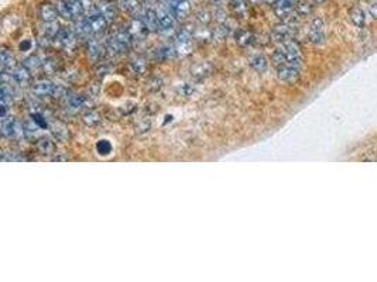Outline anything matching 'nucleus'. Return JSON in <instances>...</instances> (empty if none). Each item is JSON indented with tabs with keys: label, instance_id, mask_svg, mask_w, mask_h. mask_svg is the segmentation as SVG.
Returning <instances> with one entry per match:
<instances>
[{
	"label": "nucleus",
	"instance_id": "9",
	"mask_svg": "<svg viewBox=\"0 0 377 282\" xmlns=\"http://www.w3.org/2000/svg\"><path fill=\"white\" fill-rule=\"evenodd\" d=\"M57 7L55 6H51V4H43L41 7H40V17L47 23V22H55V19H57Z\"/></svg>",
	"mask_w": 377,
	"mask_h": 282
},
{
	"label": "nucleus",
	"instance_id": "3",
	"mask_svg": "<svg viewBox=\"0 0 377 282\" xmlns=\"http://www.w3.org/2000/svg\"><path fill=\"white\" fill-rule=\"evenodd\" d=\"M1 133L4 137H17L23 135V127L19 122H16L13 117L7 119L6 116H1Z\"/></svg>",
	"mask_w": 377,
	"mask_h": 282
},
{
	"label": "nucleus",
	"instance_id": "10",
	"mask_svg": "<svg viewBox=\"0 0 377 282\" xmlns=\"http://www.w3.org/2000/svg\"><path fill=\"white\" fill-rule=\"evenodd\" d=\"M294 10V1L292 0H279L276 3V13L280 17H285Z\"/></svg>",
	"mask_w": 377,
	"mask_h": 282
},
{
	"label": "nucleus",
	"instance_id": "1",
	"mask_svg": "<svg viewBox=\"0 0 377 282\" xmlns=\"http://www.w3.org/2000/svg\"><path fill=\"white\" fill-rule=\"evenodd\" d=\"M55 7L58 14L67 20L82 19L92 9L91 0H57Z\"/></svg>",
	"mask_w": 377,
	"mask_h": 282
},
{
	"label": "nucleus",
	"instance_id": "6",
	"mask_svg": "<svg viewBox=\"0 0 377 282\" xmlns=\"http://www.w3.org/2000/svg\"><path fill=\"white\" fill-rule=\"evenodd\" d=\"M277 74H279L281 82L294 84L300 76V68L291 66V65H283L280 68H277Z\"/></svg>",
	"mask_w": 377,
	"mask_h": 282
},
{
	"label": "nucleus",
	"instance_id": "13",
	"mask_svg": "<svg viewBox=\"0 0 377 282\" xmlns=\"http://www.w3.org/2000/svg\"><path fill=\"white\" fill-rule=\"evenodd\" d=\"M33 90L40 96H46V95H52L55 92V86L49 82H40L33 87Z\"/></svg>",
	"mask_w": 377,
	"mask_h": 282
},
{
	"label": "nucleus",
	"instance_id": "12",
	"mask_svg": "<svg viewBox=\"0 0 377 282\" xmlns=\"http://www.w3.org/2000/svg\"><path fill=\"white\" fill-rule=\"evenodd\" d=\"M351 20L354 25L357 27H365L366 25V13L359 9V7H354L351 10Z\"/></svg>",
	"mask_w": 377,
	"mask_h": 282
},
{
	"label": "nucleus",
	"instance_id": "8",
	"mask_svg": "<svg viewBox=\"0 0 377 282\" xmlns=\"http://www.w3.org/2000/svg\"><path fill=\"white\" fill-rule=\"evenodd\" d=\"M144 25H146V28L148 31H154V30H157L158 27V20H157V14L154 10H151V9H148V10H144L143 14H141V19H140Z\"/></svg>",
	"mask_w": 377,
	"mask_h": 282
},
{
	"label": "nucleus",
	"instance_id": "17",
	"mask_svg": "<svg viewBox=\"0 0 377 282\" xmlns=\"http://www.w3.org/2000/svg\"><path fill=\"white\" fill-rule=\"evenodd\" d=\"M97 151H99V154H102V155H108L110 151H112V146H110L109 141H106V140H100L99 143H97Z\"/></svg>",
	"mask_w": 377,
	"mask_h": 282
},
{
	"label": "nucleus",
	"instance_id": "5",
	"mask_svg": "<svg viewBox=\"0 0 377 282\" xmlns=\"http://www.w3.org/2000/svg\"><path fill=\"white\" fill-rule=\"evenodd\" d=\"M130 43H132V36L130 33H118L115 37L112 38L110 41V48L115 49L116 52H123L126 49L130 47Z\"/></svg>",
	"mask_w": 377,
	"mask_h": 282
},
{
	"label": "nucleus",
	"instance_id": "7",
	"mask_svg": "<svg viewBox=\"0 0 377 282\" xmlns=\"http://www.w3.org/2000/svg\"><path fill=\"white\" fill-rule=\"evenodd\" d=\"M309 38L314 44H322L325 40V27H324V22L321 19H315L311 24L309 28Z\"/></svg>",
	"mask_w": 377,
	"mask_h": 282
},
{
	"label": "nucleus",
	"instance_id": "15",
	"mask_svg": "<svg viewBox=\"0 0 377 282\" xmlns=\"http://www.w3.org/2000/svg\"><path fill=\"white\" fill-rule=\"evenodd\" d=\"M13 78H14V81L19 84V85H25L27 82H28V79H30V74H28V71L25 69V68H17L16 71H14V74H13Z\"/></svg>",
	"mask_w": 377,
	"mask_h": 282
},
{
	"label": "nucleus",
	"instance_id": "14",
	"mask_svg": "<svg viewBox=\"0 0 377 282\" xmlns=\"http://www.w3.org/2000/svg\"><path fill=\"white\" fill-rule=\"evenodd\" d=\"M97 9H99V12L102 13L105 17H106V20L108 22H112L113 19H115V7H113V4H110V3H106V1H103V3H100L99 6H96Z\"/></svg>",
	"mask_w": 377,
	"mask_h": 282
},
{
	"label": "nucleus",
	"instance_id": "16",
	"mask_svg": "<svg viewBox=\"0 0 377 282\" xmlns=\"http://www.w3.org/2000/svg\"><path fill=\"white\" fill-rule=\"evenodd\" d=\"M13 62H14V58H13L12 54L7 49L3 48V51H1V66H3V71H6L7 68H12Z\"/></svg>",
	"mask_w": 377,
	"mask_h": 282
},
{
	"label": "nucleus",
	"instance_id": "22",
	"mask_svg": "<svg viewBox=\"0 0 377 282\" xmlns=\"http://www.w3.org/2000/svg\"><path fill=\"white\" fill-rule=\"evenodd\" d=\"M263 1H264V3H267V4H276L279 0H263Z\"/></svg>",
	"mask_w": 377,
	"mask_h": 282
},
{
	"label": "nucleus",
	"instance_id": "20",
	"mask_svg": "<svg viewBox=\"0 0 377 282\" xmlns=\"http://www.w3.org/2000/svg\"><path fill=\"white\" fill-rule=\"evenodd\" d=\"M369 13H370V16H372L373 19H376L377 20V0L370 3V6H369Z\"/></svg>",
	"mask_w": 377,
	"mask_h": 282
},
{
	"label": "nucleus",
	"instance_id": "18",
	"mask_svg": "<svg viewBox=\"0 0 377 282\" xmlns=\"http://www.w3.org/2000/svg\"><path fill=\"white\" fill-rule=\"evenodd\" d=\"M123 7L130 13H136L139 10V3L137 0H122Z\"/></svg>",
	"mask_w": 377,
	"mask_h": 282
},
{
	"label": "nucleus",
	"instance_id": "21",
	"mask_svg": "<svg viewBox=\"0 0 377 282\" xmlns=\"http://www.w3.org/2000/svg\"><path fill=\"white\" fill-rule=\"evenodd\" d=\"M231 1L236 9H246L244 7V0H231Z\"/></svg>",
	"mask_w": 377,
	"mask_h": 282
},
{
	"label": "nucleus",
	"instance_id": "4",
	"mask_svg": "<svg viewBox=\"0 0 377 282\" xmlns=\"http://www.w3.org/2000/svg\"><path fill=\"white\" fill-rule=\"evenodd\" d=\"M156 14H157V20L160 28L163 30H168V28H172L174 24H175V16L171 13V10L167 7V6H160L157 10H156Z\"/></svg>",
	"mask_w": 377,
	"mask_h": 282
},
{
	"label": "nucleus",
	"instance_id": "2",
	"mask_svg": "<svg viewBox=\"0 0 377 282\" xmlns=\"http://www.w3.org/2000/svg\"><path fill=\"white\" fill-rule=\"evenodd\" d=\"M163 4L170 9L175 19H185L191 10L188 0H163Z\"/></svg>",
	"mask_w": 377,
	"mask_h": 282
},
{
	"label": "nucleus",
	"instance_id": "11",
	"mask_svg": "<svg viewBox=\"0 0 377 282\" xmlns=\"http://www.w3.org/2000/svg\"><path fill=\"white\" fill-rule=\"evenodd\" d=\"M177 47H178V51L181 52V51H188L189 47H191V36H189V33L188 31H181L180 34H178V38H177Z\"/></svg>",
	"mask_w": 377,
	"mask_h": 282
},
{
	"label": "nucleus",
	"instance_id": "19",
	"mask_svg": "<svg viewBox=\"0 0 377 282\" xmlns=\"http://www.w3.org/2000/svg\"><path fill=\"white\" fill-rule=\"evenodd\" d=\"M252 65L256 66V69H259V71H264L266 66H267V62H266V60L263 57L259 55V57H256V60L252 61Z\"/></svg>",
	"mask_w": 377,
	"mask_h": 282
}]
</instances>
